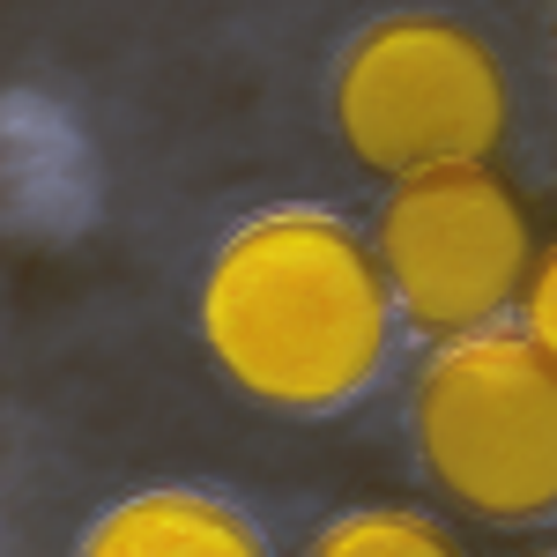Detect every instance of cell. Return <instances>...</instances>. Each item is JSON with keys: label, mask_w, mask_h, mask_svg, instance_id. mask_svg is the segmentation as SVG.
Returning <instances> with one entry per match:
<instances>
[{"label": "cell", "mask_w": 557, "mask_h": 557, "mask_svg": "<svg viewBox=\"0 0 557 557\" xmlns=\"http://www.w3.org/2000/svg\"><path fill=\"white\" fill-rule=\"evenodd\" d=\"M312 557H461V550L424 513H349L312 543Z\"/></svg>", "instance_id": "obj_6"}, {"label": "cell", "mask_w": 557, "mask_h": 557, "mask_svg": "<svg viewBox=\"0 0 557 557\" xmlns=\"http://www.w3.org/2000/svg\"><path fill=\"white\" fill-rule=\"evenodd\" d=\"M380 246L327 209H275L223 238L201 283V335L223 380L268 409H335L386 357Z\"/></svg>", "instance_id": "obj_1"}, {"label": "cell", "mask_w": 557, "mask_h": 557, "mask_svg": "<svg viewBox=\"0 0 557 557\" xmlns=\"http://www.w3.org/2000/svg\"><path fill=\"white\" fill-rule=\"evenodd\" d=\"M75 557H268L253 520L201 491H141L83 535Z\"/></svg>", "instance_id": "obj_5"}, {"label": "cell", "mask_w": 557, "mask_h": 557, "mask_svg": "<svg viewBox=\"0 0 557 557\" xmlns=\"http://www.w3.org/2000/svg\"><path fill=\"white\" fill-rule=\"evenodd\" d=\"M520 320H528V343L557 364V238L535 253V275H528V298H520Z\"/></svg>", "instance_id": "obj_7"}, {"label": "cell", "mask_w": 557, "mask_h": 557, "mask_svg": "<svg viewBox=\"0 0 557 557\" xmlns=\"http://www.w3.org/2000/svg\"><path fill=\"white\" fill-rule=\"evenodd\" d=\"M335 127L349 157L394 186L454 172V164H483L506 134V75L491 45L461 23L394 15L343 52Z\"/></svg>", "instance_id": "obj_3"}, {"label": "cell", "mask_w": 557, "mask_h": 557, "mask_svg": "<svg viewBox=\"0 0 557 557\" xmlns=\"http://www.w3.org/2000/svg\"><path fill=\"white\" fill-rule=\"evenodd\" d=\"M372 246H380L394 305L438 343L483 335L506 305H520L543 253L520 194L491 164L401 178L386 194Z\"/></svg>", "instance_id": "obj_4"}, {"label": "cell", "mask_w": 557, "mask_h": 557, "mask_svg": "<svg viewBox=\"0 0 557 557\" xmlns=\"http://www.w3.org/2000/svg\"><path fill=\"white\" fill-rule=\"evenodd\" d=\"M417 454L431 483L483 520L557 506V364L520 335H454L417 380Z\"/></svg>", "instance_id": "obj_2"}]
</instances>
